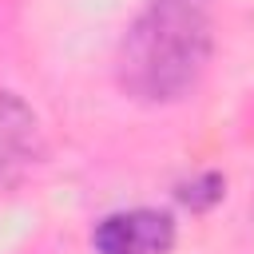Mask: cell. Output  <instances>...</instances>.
Segmentation results:
<instances>
[{
	"label": "cell",
	"instance_id": "cell-1",
	"mask_svg": "<svg viewBox=\"0 0 254 254\" xmlns=\"http://www.w3.org/2000/svg\"><path fill=\"white\" fill-rule=\"evenodd\" d=\"M210 52V0H151L119 40L115 83L135 103L167 107L202 83Z\"/></svg>",
	"mask_w": 254,
	"mask_h": 254
},
{
	"label": "cell",
	"instance_id": "cell-2",
	"mask_svg": "<svg viewBox=\"0 0 254 254\" xmlns=\"http://www.w3.org/2000/svg\"><path fill=\"white\" fill-rule=\"evenodd\" d=\"M179 242V222L159 206H119L91 226L95 254H171Z\"/></svg>",
	"mask_w": 254,
	"mask_h": 254
},
{
	"label": "cell",
	"instance_id": "cell-3",
	"mask_svg": "<svg viewBox=\"0 0 254 254\" xmlns=\"http://www.w3.org/2000/svg\"><path fill=\"white\" fill-rule=\"evenodd\" d=\"M44 159V127L36 107L0 87V194H12Z\"/></svg>",
	"mask_w": 254,
	"mask_h": 254
},
{
	"label": "cell",
	"instance_id": "cell-4",
	"mask_svg": "<svg viewBox=\"0 0 254 254\" xmlns=\"http://www.w3.org/2000/svg\"><path fill=\"white\" fill-rule=\"evenodd\" d=\"M222 194H226V179H222L218 171H194L190 179H183V183L175 187V198H179L190 214H202V210L218 206Z\"/></svg>",
	"mask_w": 254,
	"mask_h": 254
}]
</instances>
